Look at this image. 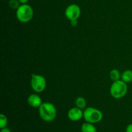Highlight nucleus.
<instances>
[{"label":"nucleus","instance_id":"obj_1","mask_svg":"<svg viewBox=\"0 0 132 132\" xmlns=\"http://www.w3.org/2000/svg\"><path fill=\"white\" fill-rule=\"evenodd\" d=\"M39 116L45 122H52L57 116V109L50 103H43L39 107Z\"/></svg>","mask_w":132,"mask_h":132},{"label":"nucleus","instance_id":"obj_2","mask_svg":"<svg viewBox=\"0 0 132 132\" xmlns=\"http://www.w3.org/2000/svg\"><path fill=\"white\" fill-rule=\"evenodd\" d=\"M128 92L127 83L122 80L113 81L110 88V94L112 97L119 99L124 97Z\"/></svg>","mask_w":132,"mask_h":132},{"label":"nucleus","instance_id":"obj_3","mask_svg":"<svg viewBox=\"0 0 132 132\" xmlns=\"http://www.w3.org/2000/svg\"><path fill=\"white\" fill-rule=\"evenodd\" d=\"M34 16V10L31 6L27 4H22L16 10V18L21 23L30 21Z\"/></svg>","mask_w":132,"mask_h":132},{"label":"nucleus","instance_id":"obj_4","mask_svg":"<svg viewBox=\"0 0 132 132\" xmlns=\"http://www.w3.org/2000/svg\"><path fill=\"white\" fill-rule=\"evenodd\" d=\"M83 117L86 122L95 124L102 121L103 114L97 108L94 107H88L83 112Z\"/></svg>","mask_w":132,"mask_h":132},{"label":"nucleus","instance_id":"obj_5","mask_svg":"<svg viewBox=\"0 0 132 132\" xmlns=\"http://www.w3.org/2000/svg\"><path fill=\"white\" fill-rule=\"evenodd\" d=\"M31 87L36 93L43 92L46 87V81L45 77L39 74H32L30 81Z\"/></svg>","mask_w":132,"mask_h":132},{"label":"nucleus","instance_id":"obj_6","mask_svg":"<svg viewBox=\"0 0 132 132\" xmlns=\"http://www.w3.org/2000/svg\"><path fill=\"white\" fill-rule=\"evenodd\" d=\"M65 16L70 21L77 19L81 15V9L76 4H71L67 6L65 10Z\"/></svg>","mask_w":132,"mask_h":132},{"label":"nucleus","instance_id":"obj_7","mask_svg":"<svg viewBox=\"0 0 132 132\" xmlns=\"http://www.w3.org/2000/svg\"><path fill=\"white\" fill-rule=\"evenodd\" d=\"M68 117L72 121H78L83 117V112L77 107L72 108L68 111Z\"/></svg>","mask_w":132,"mask_h":132},{"label":"nucleus","instance_id":"obj_8","mask_svg":"<svg viewBox=\"0 0 132 132\" xmlns=\"http://www.w3.org/2000/svg\"><path fill=\"white\" fill-rule=\"evenodd\" d=\"M28 104L33 108H39L42 104V99L37 94H31L27 99Z\"/></svg>","mask_w":132,"mask_h":132},{"label":"nucleus","instance_id":"obj_9","mask_svg":"<svg viewBox=\"0 0 132 132\" xmlns=\"http://www.w3.org/2000/svg\"><path fill=\"white\" fill-rule=\"evenodd\" d=\"M81 132H97V129L94 124L86 122L81 126Z\"/></svg>","mask_w":132,"mask_h":132},{"label":"nucleus","instance_id":"obj_10","mask_svg":"<svg viewBox=\"0 0 132 132\" xmlns=\"http://www.w3.org/2000/svg\"><path fill=\"white\" fill-rule=\"evenodd\" d=\"M121 80L126 83L132 82V70H126L121 75Z\"/></svg>","mask_w":132,"mask_h":132},{"label":"nucleus","instance_id":"obj_11","mask_svg":"<svg viewBox=\"0 0 132 132\" xmlns=\"http://www.w3.org/2000/svg\"><path fill=\"white\" fill-rule=\"evenodd\" d=\"M75 103H76V107L81 110L85 109L86 106V101L85 98H83L82 97H78L76 99Z\"/></svg>","mask_w":132,"mask_h":132},{"label":"nucleus","instance_id":"obj_12","mask_svg":"<svg viewBox=\"0 0 132 132\" xmlns=\"http://www.w3.org/2000/svg\"><path fill=\"white\" fill-rule=\"evenodd\" d=\"M110 77L113 81H116L119 80L120 77H121V76L118 70L113 69L110 72Z\"/></svg>","mask_w":132,"mask_h":132},{"label":"nucleus","instance_id":"obj_13","mask_svg":"<svg viewBox=\"0 0 132 132\" xmlns=\"http://www.w3.org/2000/svg\"><path fill=\"white\" fill-rule=\"evenodd\" d=\"M8 123V119L6 116L4 114L0 115V128L2 129L6 127Z\"/></svg>","mask_w":132,"mask_h":132},{"label":"nucleus","instance_id":"obj_14","mask_svg":"<svg viewBox=\"0 0 132 132\" xmlns=\"http://www.w3.org/2000/svg\"><path fill=\"white\" fill-rule=\"evenodd\" d=\"M20 3L19 0H9V5L10 8L14 10H17L20 6Z\"/></svg>","mask_w":132,"mask_h":132},{"label":"nucleus","instance_id":"obj_15","mask_svg":"<svg viewBox=\"0 0 132 132\" xmlns=\"http://www.w3.org/2000/svg\"><path fill=\"white\" fill-rule=\"evenodd\" d=\"M70 23L72 27H76L77 25V24H78L77 19H74V20L70 21Z\"/></svg>","mask_w":132,"mask_h":132},{"label":"nucleus","instance_id":"obj_16","mask_svg":"<svg viewBox=\"0 0 132 132\" xmlns=\"http://www.w3.org/2000/svg\"><path fill=\"white\" fill-rule=\"evenodd\" d=\"M126 132H132V124L128 125L126 128Z\"/></svg>","mask_w":132,"mask_h":132},{"label":"nucleus","instance_id":"obj_17","mask_svg":"<svg viewBox=\"0 0 132 132\" xmlns=\"http://www.w3.org/2000/svg\"><path fill=\"white\" fill-rule=\"evenodd\" d=\"M0 132H11L10 130V129L7 128H4L1 129V131Z\"/></svg>","mask_w":132,"mask_h":132},{"label":"nucleus","instance_id":"obj_18","mask_svg":"<svg viewBox=\"0 0 132 132\" xmlns=\"http://www.w3.org/2000/svg\"><path fill=\"white\" fill-rule=\"evenodd\" d=\"M19 1L21 4H27V3L28 2L29 0H19Z\"/></svg>","mask_w":132,"mask_h":132}]
</instances>
